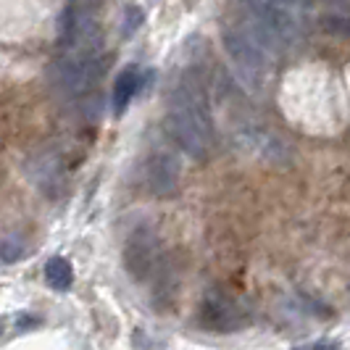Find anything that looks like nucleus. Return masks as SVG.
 <instances>
[{
    "label": "nucleus",
    "instance_id": "dca6fc26",
    "mask_svg": "<svg viewBox=\"0 0 350 350\" xmlns=\"http://www.w3.org/2000/svg\"><path fill=\"white\" fill-rule=\"evenodd\" d=\"M0 329H3V327H0Z\"/></svg>",
    "mask_w": 350,
    "mask_h": 350
},
{
    "label": "nucleus",
    "instance_id": "7ed1b4c3",
    "mask_svg": "<svg viewBox=\"0 0 350 350\" xmlns=\"http://www.w3.org/2000/svg\"><path fill=\"white\" fill-rule=\"evenodd\" d=\"M105 74V58L100 55H69L64 53L51 66L53 85L61 90L64 95L79 98L88 95L90 90L98 88V82Z\"/></svg>",
    "mask_w": 350,
    "mask_h": 350
},
{
    "label": "nucleus",
    "instance_id": "2eb2a0df",
    "mask_svg": "<svg viewBox=\"0 0 350 350\" xmlns=\"http://www.w3.org/2000/svg\"><path fill=\"white\" fill-rule=\"evenodd\" d=\"M308 3H327V5H334V8L350 5V0H303V5H308Z\"/></svg>",
    "mask_w": 350,
    "mask_h": 350
},
{
    "label": "nucleus",
    "instance_id": "6e6552de",
    "mask_svg": "<svg viewBox=\"0 0 350 350\" xmlns=\"http://www.w3.org/2000/svg\"><path fill=\"white\" fill-rule=\"evenodd\" d=\"M179 176H182V169L172 153L161 150V153H153L148 158L145 179H148V187L153 195H158V198L174 195V190L179 187Z\"/></svg>",
    "mask_w": 350,
    "mask_h": 350
},
{
    "label": "nucleus",
    "instance_id": "20e7f679",
    "mask_svg": "<svg viewBox=\"0 0 350 350\" xmlns=\"http://www.w3.org/2000/svg\"><path fill=\"white\" fill-rule=\"evenodd\" d=\"M221 40H224V51L232 58V64L240 69V74H245L247 79L261 77V71H266V66L271 64L274 53L266 45H261L245 27H224Z\"/></svg>",
    "mask_w": 350,
    "mask_h": 350
},
{
    "label": "nucleus",
    "instance_id": "423d86ee",
    "mask_svg": "<svg viewBox=\"0 0 350 350\" xmlns=\"http://www.w3.org/2000/svg\"><path fill=\"white\" fill-rule=\"evenodd\" d=\"M124 266L135 282H145L153 277L158 266V237L150 227H137L124 245Z\"/></svg>",
    "mask_w": 350,
    "mask_h": 350
},
{
    "label": "nucleus",
    "instance_id": "9d476101",
    "mask_svg": "<svg viewBox=\"0 0 350 350\" xmlns=\"http://www.w3.org/2000/svg\"><path fill=\"white\" fill-rule=\"evenodd\" d=\"M35 182L37 187H42L48 195L61 193V182H64V169L53 156H42L35 161Z\"/></svg>",
    "mask_w": 350,
    "mask_h": 350
},
{
    "label": "nucleus",
    "instance_id": "39448f33",
    "mask_svg": "<svg viewBox=\"0 0 350 350\" xmlns=\"http://www.w3.org/2000/svg\"><path fill=\"white\" fill-rule=\"evenodd\" d=\"M198 319L206 329L219 334L237 332L240 327L247 324V314L243 311V306L234 298H229L227 293L216 290V287L206 290V295L200 300V316Z\"/></svg>",
    "mask_w": 350,
    "mask_h": 350
},
{
    "label": "nucleus",
    "instance_id": "ddd939ff",
    "mask_svg": "<svg viewBox=\"0 0 350 350\" xmlns=\"http://www.w3.org/2000/svg\"><path fill=\"white\" fill-rule=\"evenodd\" d=\"M24 256V245L18 243V240H3L0 243V261H5V263H14V261H18Z\"/></svg>",
    "mask_w": 350,
    "mask_h": 350
},
{
    "label": "nucleus",
    "instance_id": "1a4fd4ad",
    "mask_svg": "<svg viewBox=\"0 0 350 350\" xmlns=\"http://www.w3.org/2000/svg\"><path fill=\"white\" fill-rule=\"evenodd\" d=\"M142 74L137 66H126V69L116 77V82H113V90H111V108H113V113L116 116H122L124 111H126V105L135 100V95L140 92L142 88Z\"/></svg>",
    "mask_w": 350,
    "mask_h": 350
},
{
    "label": "nucleus",
    "instance_id": "9b49d317",
    "mask_svg": "<svg viewBox=\"0 0 350 350\" xmlns=\"http://www.w3.org/2000/svg\"><path fill=\"white\" fill-rule=\"evenodd\" d=\"M45 280H48V284H51L53 290L66 293L71 284H74V269H71V263L66 258L55 256V258H51V261L45 263Z\"/></svg>",
    "mask_w": 350,
    "mask_h": 350
},
{
    "label": "nucleus",
    "instance_id": "0eeeda50",
    "mask_svg": "<svg viewBox=\"0 0 350 350\" xmlns=\"http://www.w3.org/2000/svg\"><path fill=\"white\" fill-rule=\"evenodd\" d=\"M234 145L240 150L250 153L253 158L263 161V163H271V166H287L290 158H293L287 142L282 140V137H277L274 132L261 129V126H247L243 132H237Z\"/></svg>",
    "mask_w": 350,
    "mask_h": 350
},
{
    "label": "nucleus",
    "instance_id": "f03ea898",
    "mask_svg": "<svg viewBox=\"0 0 350 350\" xmlns=\"http://www.w3.org/2000/svg\"><path fill=\"white\" fill-rule=\"evenodd\" d=\"M58 42L69 55H100L103 53V29L95 11L82 3H71L64 8L58 21Z\"/></svg>",
    "mask_w": 350,
    "mask_h": 350
},
{
    "label": "nucleus",
    "instance_id": "4468645a",
    "mask_svg": "<svg viewBox=\"0 0 350 350\" xmlns=\"http://www.w3.org/2000/svg\"><path fill=\"white\" fill-rule=\"evenodd\" d=\"M37 324H40V319H32V316H18L16 319L18 332H24V329H29V327H37Z\"/></svg>",
    "mask_w": 350,
    "mask_h": 350
},
{
    "label": "nucleus",
    "instance_id": "f257e3e1",
    "mask_svg": "<svg viewBox=\"0 0 350 350\" xmlns=\"http://www.w3.org/2000/svg\"><path fill=\"white\" fill-rule=\"evenodd\" d=\"M169 132L176 145L195 161H206L213 148V116L203 85L185 77L169 100Z\"/></svg>",
    "mask_w": 350,
    "mask_h": 350
},
{
    "label": "nucleus",
    "instance_id": "f8f14e48",
    "mask_svg": "<svg viewBox=\"0 0 350 350\" xmlns=\"http://www.w3.org/2000/svg\"><path fill=\"white\" fill-rule=\"evenodd\" d=\"M145 21V14H142V8L137 5H129L126 11H124V24H122V35L129 37L135 35L137 29H140V24Z\"/></svg>",
    "mask_w": 350,
    "mask_h": 350
}]
</instances>
